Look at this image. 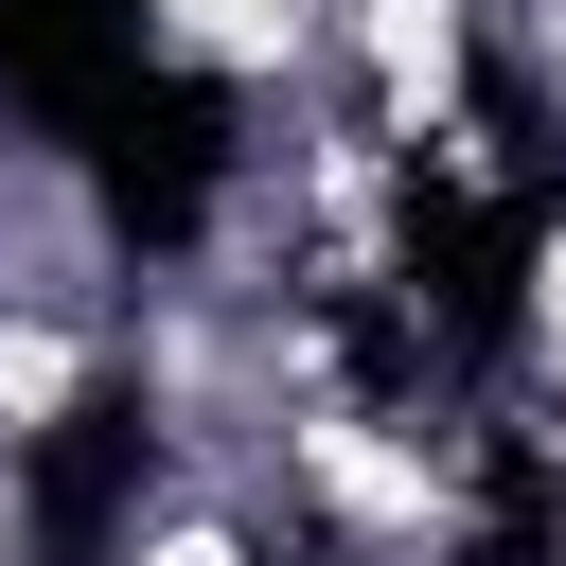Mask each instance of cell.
<instances>
[{"label": "cell", "mask_w": 566, "mask_h": 566, "mask_svg": "<svg viewBox=\"0 0 566 566\" xmlns=\"http://www.w3.org/2000/svg\"><path fill=\"white\" fill-rule=\"evenodd\" d=\"M71 407V336H0V424H53Z\"/></svg>", "instance_id": "obj_1"}, {"label": "cell", "mask_w": 566, "mask_h": 566, "mask_svg": "<svg viewBox=\"0 0 566 566\" xmlns=\"http://www.w3.org/2000/svg\"><path fill=\"white\" fill-rule=\"evenodd\" d=\"M283 18H301V0H177V35H212V53H265Z\"/></svg>", "instance_id": "obj_2"}, {"label": "cell", "mask_w": 566, "mask_h": 566, "mask_svg": "<svg viewBox=\"0 0 566 566\" xmlns=\"http://www.w3.org/2000/svg\"><path fill=\"white\" fill-rule=\"evenodd\" d=\"M548 354H566V230H548Z\"/></svg>", "instance_id": "obj_3"}, {"label": "cell", "mask_w": 566, "mask_h": 566, "mask_svg": "<svg viewBox=\"0 0 566 566\" xmlns=\"http://www.w3.org/2000/svg\"><path fill=\"white\" fill-rule=\"evenodd\" d=\"M142 566H248V548H142Z\"/></svg>", "instance_id": "obj_4"}, {"label": "cell", "mask_w": 566, "mask_h": 566, "mask_svg": "<svg viewBox=\"0 0 566 566\" xmlns=\"http://www.w3.org/2000/svg\"><path fill=\"white\" fill-rule=\"evenodd\" d=\"M548 53H566V18H548Z\"/></svg>", "instance_id": "obj_5"}]
</instances>
